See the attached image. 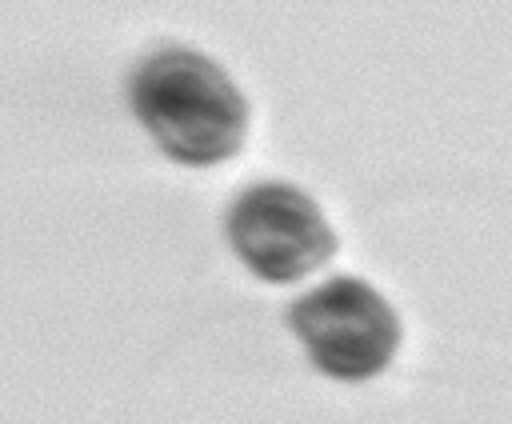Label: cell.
Returning <instances> with one entry per match:
<instances>
[{"label":"cell","instance_id":"6da1fadb","mask_svg":"<svg viewBox=\"0 0 512 424\" xmlns=\"http://www.w3.org/2000/svg\"><path fill=\"white\" fill-rule=\"evenodd\" d=\"M128 100L160 152L184 168L224 164L248 136V100L196 48L148 52L128 80Z\"/></svg>","mask_w":512,"mask_h":424},{"label":"cell","instance_id":"7a4b0ae2","mask_svg":"<svg viewBox=\"0 0 512 424\" xmlns=\"http://www.w3.org/2000/svg\"><path fill=\"white\" fill-rule=\"evenodd\" d=\"M288 324L312 368L332 380H372L400 348L392 304L360 276H332L288 308Z\"/></svg>","mask_w":512,"mask_h":424},{"label":"cell","instance_id":"3957f363","mask_svg":"<svg viewBox=\"0 0 512 424\" xmlns=\"http://www.w3.org/2000/svg\"><path fill=\"white\" fill-rule=\"evenodd\" d=\"M224 232L240 264L268 284L300 280L336 256V232L320 204L284 180H260L236 192Z\"/></svg>","mask_w":512,"mask_h":424}]
</instances>
